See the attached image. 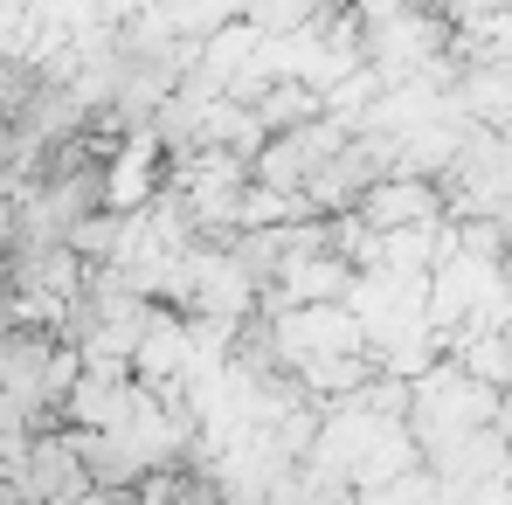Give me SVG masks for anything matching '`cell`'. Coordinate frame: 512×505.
<instances>
[{
	"mask_svg": "<svg viewBox=\"0 0 512 505\" xmlns=\"http://www.w3.org/2000/svg\"><path fill=\"white\" fill-rule=\"evenodd\" d=\"M14 492H21L28 505H56V499L90 492L84 457H77V436H70V429H63V436H35V443H28V457H21Z\"/></svg>",
	"mask_w": 512,
	"mask_h": 505,
	"instance_id": "cell-2",
	"label": "cell"
},
{
	"mask_svg": "<svg viewBox=\"0 0 512 505\" xmlns=\"http://www.w3.org/2000/svg\"><path fill=\"white\" fill-rule=\"evenodd\" d=\"M346 139H353V125L346 118H319V125H305V132H284V139H263V153H256L250 180L256 187H270V194H291V201H305L312 194V180L333 167L346 153Z\"/></svg>",
	"mask_w": 512,
	"mask_h": 505,
	"instance_id": "cell-1",
	"label": "cell"
},
{
	"mask_svg": "<svg viewBox=\"0 0 512 505\" xmlns=\"http://www.w3.org/2000/svg\"><path fill=\"white\" fill-rule=\"evenodd\" d=\"M63 339L49 326H7L0 333V395L14 402H49V367H56Z\"/></svg>",
	"mask_w": 512,
	"mask_h": 505,
	"instance_id": "cell-3",
	"label": "cell"
},
{
	"mask_svg": "<svg viewBox=\"0 0 512 505\" xmlns=\"http://www.w3.org/2000/svg\"><path fill=\"white\" fill-rule=\"evenodd\" d=\"M250 118L263 125V139H284V132H305V125H319V118H326V97L305 84V77H270V84L256 90Z\"/></svg>",
	"mask_w": 512,
	"mask_h": 505,
	"instance_id": "cell-4",
	"label": "cell"
}]
</instances>
